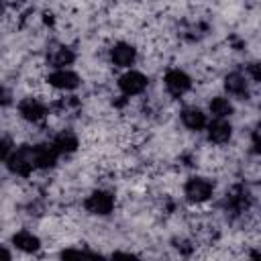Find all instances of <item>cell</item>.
<instances>
[{"mask_svg":"<svg viewBox=\"0 0 261 261\" xmlns=\"http://www.w3.org/2000/svg\"><path fill=\"white\" fill-rule=\"evenodd\" d=\"M108 59L118 69H133V65L139 59V51H137V47L133 43L118 41L108 49Z\"/></svg>","mask_w":261,"mask_h":261,"instance_id":"8992f818","label":"cell"},{"mask_svg":"<svg viewBox=\"0 0 261 261\" xmlns=\"http://www.w3.org/2000/svg\"><path fill=\"white\" fill-rule=\"evenodd\" d=\"M114 206H116L114 194L110 190H102V188L90 192L84 200V210L92 216H108V214H112Z\"/></svg>","mask_w":261,"mask_h":261,"instance_id":"3957f363","label":"cell"},{"mask_svg":"<svg viewBox=\"0 0 261 261\" xmlns=\"http://www.w3.org/2000/svg\"><path fill=\"white\" fill-rule=\"evenodd\" d=\"M214 196V181L206 175H192L184 184V198L190 204H206Z\"/></svg>","mask_w":261,"mask_h":261,"instance_id":"7a4b0ae2","label":"cell"},{"mask_svg":"<svg viewBox=\"0 0 261 261\" xmlns=\"http://www.w3.org/2000/svg\"><path fill=\"white\" fill-rule=\"evenodd\" d=\"M73 61H75V53L65 45H55L47 51V65H51V69H65Z\"/></svg>","mask_w":261,"mask_h":261,"instance_id":"9a60e30c","label":"cell"},{"mask_svg":"<svg viewBox=\"0 0 261 261\" xmlns=\"http://www.w3.org/2000/svg\"><path fill=\"white\" fill-rule=\"evenodd\" d=\"M116 86H118V90H120L122 96L133 98V96H141V94L147 90L149 77H147L143 71H139V69H124V71L118 75Z\"/></svg>","mask_w":261,"mask_h":261,"instance_id":"277c9868","label":"cell"},{"mask_svg":"<svg viewBox=\"0 0 261 261\" xmlns=\"http://www.w3.org/2000/svg\"><path fill=\"white\" fill-rule=\"evenodd\" d=\"M0 261H12V251L0 243Z\"/></svg>","mask_w":261,"mask_h":261,"instance_id":"44dd1931","label":"cell"},{"mask_svg":"<svg viewBox=\"0 0 261 261\" xmlns=\"http://www.w3.org/2000/svg\"><path fill=\"white\" fill-rule=\"evenodd\" d=\"M10 243H12V247L16 251H20L24 255H33V253H37L41 249V239L33 230H27V228L16 230L12 234V239H10Z\"/></svg>","mask_w":261,"mask_h":261,"instance_id":"4fadbf2b","label":"cell"},{"mask_svg":"<svg viewBox=\"0 0 261 261\" xmlns=\"http://www.w3.org/2000/svg\"><path fill=\"white\" fill-rule=\"evenodd\" d=\"M51 145L55 147V151L59 155H71L80 149V137L71 128H63L51 139Z\"/></svg>","mask_w":261,"mask_h":261,"instance_id":"5bb4252c","label":"cell"},{"mask_svg":"<svg viewBox=\"0 0 261 261\" xmlns=\"http://www.w3.org/2000/svg\"><path fill=\"white\" fill-rule=\"evenodd\" d=\"M249 261H259V251H257V249H253V251H251V257H249Z\"/></svg>","mask_w":261,"mask_h":261,"instance_id":"7402d4cb","label":"cell"},{"mask_svg":"<svg viewBox=\"0 0 261 261\" xmlns=\"http://www.w3.org/2000/svg\"><path fill=\"white\" fill-rule=\"evenodd\" d=\"M10 151H12V143L6 137H0V163L6 161V157L10 155Z\"/></svg>","mask_w":261,"mask_h":261,"instance_id":"ffe728a7","label":"cell"},{"mask_svg":"<svg viewBox=\"0 0 261 261\" xmlns=\"http://www.w3.org/2000/svg\"><path fill=\"white\" fill-rule=\"evenodd\" d=\"M18 116L27 122H41L47 116V104L37 96H27L16 106Z\"/></svg>","mask_w":261,"mask_h":261,"instance_id":"ba28073f","label":"cell"},{"mask_svg":"<svg viewBox=\"0 0 261 261\" xmlns=\"http://www.w3.org/2000/svg\"><path fill=\"white\" fill-rule=\"evenodd\" d=\"M179 120L188 130L200 133V130H204V126L208 122V114L200 106H184L179 110Z\"/></svg>","mask_w":261,"mask_h":261,"instance_id":"7c38bea8","label":"cell"},{"mask_svg":"<svg viewBox=\"0 0 261 261\" xmlns=\"http://www.w3.org/2000/svg\"><path fill=\"white\" fill-rule=\"evenodd\" d=\"M222 88L226 92V96H232V98H247L249 96V90H251V82L247 80V75L243 71H228L222 80Z\"/></svg>","mask_w":261,"mask_h":261,"instance_id":"8fae6325","label":"cell"},{"mask_svg":"<svg viewBox=\"0 0 261 261\" xmlns=\"http://www.w3.org/2000/svg\"><path fill=\"white\" fill-rule=\"evenodd\" d=\"M45 82L57 90V92H73L82 86V77L71 69V67H65V69H51L45 77Z\"/></svg>","mask_w":261,"mask_h":261,"instance_id":"52a82bcc","label":"cell"},{"mask_svg":"<svg viewBox=\"0 0 261 261\" xmlns=\"http://www.w3.org/2000/svg\"><path fill=\"white\" fill-rule=\"evenodd\" d=\"M192 77L188 71L179 69V67H169L165 73H163V88L169 96L173 98H181L186 96L190 90H192Z\"/></svg>","mask_w":261,"mask_h":261,"instance_id":"5b68a950","label":"cell"},{"mask_svg":"<svg viewBox=\"0 0 261 261\" xmlns=\"http://www.w3.org/2000/svg\"><path fill=\"white\" fill-rule=\"evenodd\" d=\"M208 114L212 118H222V120H228L232 114H234V104L228 96L224 94H216L208 100Z\"/></svg>","mask_w":261,"mask_h":261,"instance_id":"2e32d148","label":"cell"},{"mask_svg":"<svg viewBox=\"0 0 261 261\" xmlns=\"http://www.w3.org/2000/svg\"><path fill=\"white\" fill-rule=\"evenodd\" d=\"M4 165H6V169H8L12 175L29 177V175L35 171L33 145H18V147H12V151H10V155L6 157Z\"/></svg>","mask_w":261,"mask_h":261,"instance_id":"6da1fadb","label":"cell"},{"mask_svg":"<svg viewBox=\"0 0 261 261\" xmlns=\"http://www.w3.org/2000/svg\"><path fill=\"white\" fill-rule=\"evenodd\" d=\"M59 153L55 151V147L51 145V141H43L33 145V161H35V169H53L59 161Z\"/></svg>","mask_w":261,"mask_h":261,"instance_id":"30bf717a","label":"cell"},{"mask_svg":"<svg viewBox=\"0 0 261 261\" xmlns=\"http://www.w3.org/2000/svg\"><path fill=\"white\" fill-rule=\"evenodd\" d=\"M14 104V94L6 84H0V108H8Z\"/></svg>","mask_w":261,"mask_h":261,"instance_id":"ac0fdd59","label":"cell"},{"mask_svg":"<svg viewBox=\"0 0 261 261\" xmlns=\"http://www.w3.org/2000/svg\"><path fill=\"white\" fill-rule=\"evenodd\" d=\"M206 133V141L212 145H226L232 139V124L230 120H222V118H212L206 122L204 126Z\"/></svg>","mask_w":261,"mask_h":261,"instance_id":"9c48e42d","label":"cell"},{"mask_svg":"<svg viewBox=\"0 0 261 261\" xmlns=\"http://www.w3.org/2000/svg\"><path fill=\"white\" fill-rule=\"evenodd\" d=\"M59 259L61 261H104V257L100 253H94V251H88V249H75V247L63 249Z\"/></svg>","mask_w":261,"mask_h":261,"instance_id":"e0dca14e","label":"cell"},{"mask_svg":"<svg viewBox=\"0 0 261 261\" xmlns=\"http://www.w3.org/2000/svg\"><path fill=\"white\" fill-rule=\"evenodd\" d=\"M110 261H141V259L130 251H114Z\"/></svg>","mask_w":261,"mask_h":261,"instance_id":"d6986e66","label":"cell"}]
</instances>
